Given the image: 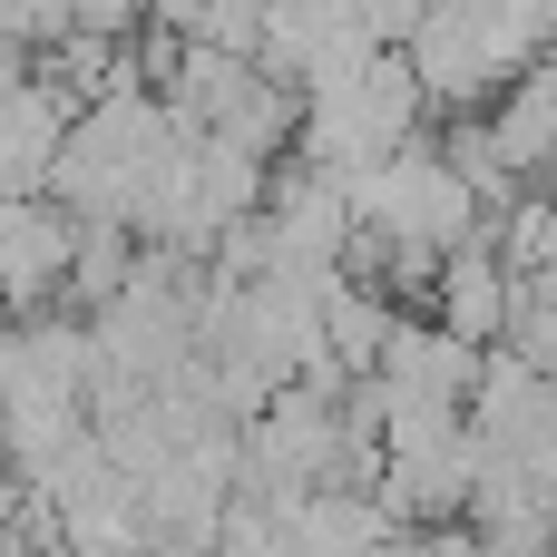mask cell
Instances as JSON below:
<instances>
[{
  "label": "cell",
  "instance_id": "4",
  "mask_svg": "<svg viewBox=\"0 0 557 557\" xmlns=\"http://www.w3.org/2000/svg\"><path fill=\"white\" fill-rule=\"evenodd\" d=\"M10 509H20V480H10V470H0V529H10Z\"/></svg>",
  "mask_w": 557,
  "mask_h": 557
},
{
  "label": "cell",
  "instance_id": "2",
  "mask_svg": "<svg viewBox=\"0 0 557 557\" xmlns=\"http://www.w3.org/2000/svg\"><path fill=\"white\" fill-rule=\"evenodd\" d=\"M69 117H78V98H69L59 78L0 88V196H39V186H49V157H59Z\"/></svg>",
  "mask_w": 557,
  "mask_h": 557
},
{
  "label": "cell",
  "instance_id": "3",
  "mask_svg": "<svg viewBox=\"0 0 557 557\" xmlns=\"http://www.w3.org/2000/svg\"><path fill=\"white\" fill-rule=\"evenodd\" d=\"M431 294H441V333H460V343H499V333L519 323V284H509V264H499L480 235L441 255Z\"/></svg>",
  "mask_w": 557,
  "mask_h": 557
},
{
  "label": "cell",
  "instance_id": "1",
  "mask_svg": "<svg viewBox=\"0 0 557 557\" xmlns=\"http://www.w3.org/2000/svg\"><path fill=\"white\" fill-rule=\"evenodd\" d=\"M372 382H382L392 401H450V411H460L470 382H480V343L392 313V333H382V352H372Z\"/></svg>",
  "mask_w": 557,
  "mask_h": 557
}]
</instances>
